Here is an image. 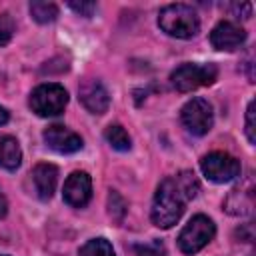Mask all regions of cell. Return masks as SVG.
Masks as SVG:
<instances>
[{"label":"cell","instance_id":"obj_1","mask_svg":"<svg viewBox=\"0 0 256 256\" xmlns=\"http://www.w3.org/2000/svg\"><path fill=\"white\" fill-rule=\"evenodd\" d=\"M200 186L192 172L184 170L178 176L164 178L154 194L152 202V222L158 228H172L184 214L186 202L198 194Z\"/></svg>","mask_w":256,"mask_h":256},{"label":"cell","instance_id":"obj_2","mask_svg":"<svg viewBox=\"0 0 256 256\" xmlns=\"http://www.w3.org/2000/svg\"><path fill=\"white\" fill-rule=\"evenodd\" d=\"M158 26L174 38H192L200 30L198 14L188 4H168L158 12Z\"/></svg>","mask_w":256,"mask_h":256},{"label":"cell","instance_id":"obj_3","mask_svg":"<svg viewBox=\"0 0 256 256\" xmlns=\"http://www.w3.org/2000/svg\"><path fill=\"white\" fill-rule=\"evenodd\" d=\"M218 78L214 64H182L170 74V82L178 92H192L200 86H210Z\"/></svg>","mask_w":256,"mask_h":256},{"label":"cell","instance_id":"obj_4","mask_svg":"<svg viewBox=\"0 0 256 256\" xmlns=\"http://www.w3.org/2000/svg\"><path fill=\"white\" fill-rule=\"evenodd\" d=\"M68 104V92L60 84H40L30 94V108L38 116H58Z\"/></svg>","mask_w":256,"mask_h":256},{"label":"cell","instance_id":"obj_5","mask_svg":"<svg viewBox=\"0 0 256 256\" xmlns=\"http://www.w3.org/2000/svg\"><path fill=\"white\" fill-rule=\"evenodd\" d=\"M216 234V226L214 222L204 216V214H196L180 232L178 236V246L184 254H194L198 250H202Z\"/></svg>","mask_w":256,"mask_h":256},{"label":"cell","instance_id":"obj_6","mask_svg":"<svg viewBox=\"0 0 256 256\" xmlns=\"http://www.w3.org/2000/svg\"><path fill=\"white\" fill-rule=\"evenodd\" d=\"M180 118H182V124L186 126V130L194 136L208 134V130L214 124L212 106L204 98H192L190 102H186L184 108L180 110Z\"/></svg>","mask_w":256,"mask_h":256},{"label":"cell","instance_id":"obj_7","mask_svg":"<svg viewBox=\"0 0 256 256\" xmlns=\"http://www.w3.org/2000/svg\"><path fill=\"white\" fill-rule=\"evenodd\" d=\"M200 168L202 174L216 182V184H224L234 180L240 174V162L230 156L228 152H210L200 160Z\"/></svg>","mask_w":256,"mask_h":256},{"label":"cell","instance_id":"obj_8","mask_svg":"<svg viewBox=\"0 0 256 256\" xmlns=\"http://www.w3.org/2000/svg\"><path fill=\"white\" fill-rule=\"evenodd\" d=\"M64 202L74 206V208H82L90 202L92 198V180L86 172H72L66 182H64Z\"/></svg>","mask_w":256,"mask_h":256},{"label":"cell","instance_id":"obj_9","mask_svg":"<svg viewBox=\"0 0 256 256\" xmlns=\"http://www.w3.org/2000/svg\"><path fill=\"white\" fill-rule=\"evenodd\" d=\"M246 40V32L244 28H240L238 24L234 22H220L214 26V30L210 32V44L216 48V50H226V52H232L236 48H240Z\"/></svg>","mask_w":256,"mask_h":256},{"label":"cell","instance_id":"obj_10","mask_svg":"<svg viewBox=\"0 0 256 256\" xmlns=\"http://www.w3.org/2000/svg\"><path fill=\"white\" fill-rule=\"evenodd\" d=\"M42 136H44V142L60 154H72V152H78L82 148V138L76 132H72L60 124L48 126Z\"/></svg>","mask_w":256,"mask_h":256},{"label":"cell","instance_id":"obj_11","mask_svg":"<svg viewBox=\"0 0 256 256\" xmlns=\"http://www.w3.org/2000/svg\"><path fill=\"white\" fill-rule=\"evenodd\" d=\"M78 94H80V100H82L84 108L90 110L92 114H104L108 110V106H110L108 90L98 80H86L78 88Z\"/></svg>","mask_w":256,"mask_h":256},{"label":"cell","instance_id":"obj_12","mask_svg":"<svg viewBox=\"0 0 256 256\" xmlns=\"http://www.w3.org/2000/svg\"><path fill=\"white\" fill-rule=\"evenodd\" d=\"M32 180H34L36 194L42 200H50L56 190V184H58V168L54 164H46V162L36 164L32 170Z\"/></svg>","mask_w":256,"mask_h":256},{"label":"cell","instance_id":"obj_13","mask_svg":"<svg viewBox=\"0 0 256 256\" xmlns=\"http://www.w3.org/2000/svg\"><path fill=\"white\" fill-rule=\"evenodd\" d=\"M22 162V150L18 140L12 136H0V166L6 170H16Z\"/></svg>","mask_w":256,"mask_h":256},{"label":"cell","instance_id":"obj_14","mask_svg":"<svg viewBox=\"0 0 256 256\" xmlns=\"http://www.w3.org/2000/svg\"><path fill=\"white\" fill-rule=\"evenodd\" d=\"M30 14L36 22L40 24H48V22H54L56 16H58V6L52 4V2H42V0H34L30 2Z\"/></svg>","mask_w":256,"mask_h":256},{"label":"cell","instance_id":"obj_15","mask_svg":"<svg viewBox=\"0 0 256 256\" xmlns=\"http://www.w3.org/2000/svg\"><path fill=\"white\" fill-rule=\"evenodd\" d=\"M104 136H106L108 144H110L114 150H120V152L130 150V136H128V132H126L122 126H118V124L108 126L106 132H104Z\"/></svg>","mask_w":256,"mask_h":256},{"label":"cell","instance_id":"obj_16","mask_svg":"<svg viewBox=\"0 0 256 256\" xmlns=\"http://www.w3.org/2000/svg\"><path fill=\"white\" fill-rule=\"evenodd\" d=\"M80 256H114V250L106 238H94L80 248Z\"/></svg>","mask_w":256,"mask_h":256},{"label":"cell","instance_id":"obj_17","mask_svg":"<svg viewBox=\"0 0 256 256\" xmlns=\"http://www.w3.org/2000/svg\"><path fill=\"white\" fill-rule=\"evenodd\" d=\"M108 212H110L114 222H122V218L126 214V202L122 200V196L118 192H110V196H108Z\"/></svg>","mask_w":256,"mask_h":256},{"label":"cell","instance_id":"obj_18","mask_svg":"<svg viewBox=\"0 0 256 256\" xmlns=\"http://www.w3.org/2000/svg\"><path fill=\"white\" fill-rule=\"evenodd\" d=\"M136 254L138 256H164V244L160 240H154V242H148V244H138L134 246Z\"/></svg>","mask_w":256,"mask_h":256},{"label":"cell","instance_id":"obj_19","mask_svg":"<svg viewBox=\"0 0 256 256\" xmlns=\"http://www.w3.org/2000/svg\"><path fill=\"white\" fill-rule=\"evenodd\" d=\"M14 34V20L10 14H0V46L8 44Z\"/></svg>","mask_w":256,"mask_h":256},{"label":"cell","instance_id":"obj_20","mask_svg":"<svg viewBox=\"0 0 256 256\" xmlns=\"http://www.w3.org/2000/svg\"><path fill=\"white\" fill-rule=\"evenodd\" d=\"M68 6L80 16H92V12L96 10L94 2H68Z\"/></svg>","mask_w":256,"mask_h":256},{"label":"cell","instance_id":"obj_21","mask_svg":"<svg viewBox=\"0 0 256 256\" xmlns=\"http://www.w3.org/2000/svg\"><path fill=\"white\" fill-rule=\"evenodd\" d=\"M246 136L252 144L256 142V136H254V102H250L248 110H246Z\"/></svg>","mask_w":256,"mask_h":256},{"label":"cell","instance_id":"obj_22","mask_svg":"<svg viewBox=\"0 0 256 256\" xmlns=\"http://www.w3.org/2000/svg\"><path fill=\"white\" fill-rule=\"evenodd\" d=\"M232 10H234V14L238 16V18H250V14H252V4L250 2H242V4H232Z\"/></svg>","mask_w":256,"mask_h":256},{"label":"cell","instance_id":"obj_23","mask_svg":"<svg viewBox=\"0 0 256 256\" xmlns=\"http://www.w3.org/2000/svg\"><path fill=\"white\" fill-rule=\"evenodd\" d=\"M6 208H8V204H6V198H4V194L0 192V218L6 214Z\"/></svg>","mask_w":256,"mask_h":256},{"label":"cell","instance_id":"obj_24","mask_svg":"<svg viewBox=\"0 0 256 256\" xmlns=\"http://www.w3.org/2000/svg\"><path fill=\"white\" fill-rule=\"evenodd\" d=\"M6 122H8V112H6V108L0 106V124H6Z\"/></svg>","mask_w":256,"mask_h":256}]
</instances>
